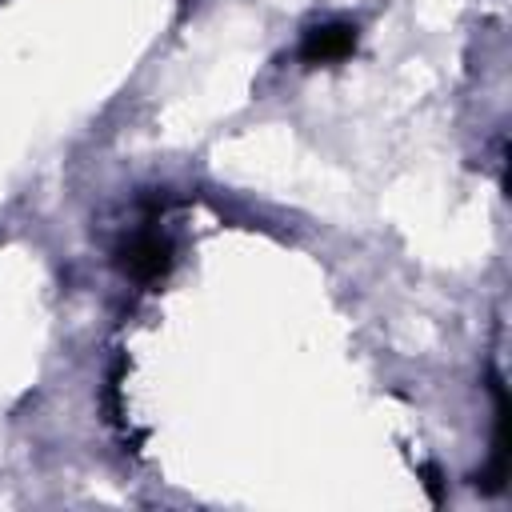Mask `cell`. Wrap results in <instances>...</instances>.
Here are the masks:
<instances>
[{
    "mask_svg": "<svg viewBox=\"0 0 512 512\" xmlns=\"http://www.w3.org/2000/svg\"><path fill=\"white\" fill-rule=\"evenodd\" d=\"M172 240L164 236V232H156V228H144V232H136V236H128L124 240V248H120V268H124V276H132L136 284H156V280H164L168 272H172Z\"/></svg>",
    "mask_w": 512,
    "mask_h": 512,
    "instance_id": "cell-1",
    "label": "cell"
},
{
    "mask_svg": "<svg viewBox=\"0 0 512 512\" xmlns=\"http://www.w3.org/2000/svg\"><path fill=\"white\" fill-rule=\"evenodd\" d=\"M356 24L344 20H328V24H312L300 40V60L304 64H340L356 52Z\"/></svg>",
    "mask_w": 512,
    "mask_h": 512,
    "instance_id": "cell-2",
    "label": "cell"
}]
</instances>
